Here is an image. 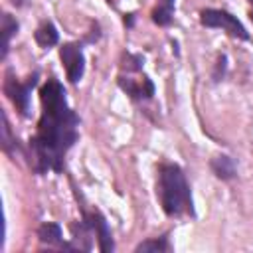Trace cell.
Segmentation results:
<instances>
[{"instance_id": "cell-1", "label": "cell", "mask_w": 253, "mask_h": 253, "mask_svg": "<svg viewBox=\"0 0 253 253\" xmlns=\"http://www.w3.org/2000/svg\"><path fill=\"white\" fill-rule=\"evenodd\" d=\"M42 115L36 134L30 138V164L36 174L63 172L67 150L77 142L79 117L69 107L63 85L49 77L40 87Z\"/></svg>"}, {"instance_id": "cell-2", "label": "cell", "mask_w": 253, "mask_h": 253, "mask_svg": "<svg viewBox=\"0 0 253 253\" xmlns=\"http://www.w3.org/2000/svg\"><path fill=\"white\" fill-rule=\"evenodd\" d=\"M156 198L168 217L196 215L194 198L184 170L174 162H162L156 176Z\"/></svg>"}, {"instance_id": "cell-3", "label": "cell", "mask_w": 253, "mask_h": 253, "mask_svg": "<svg viewBox=\"0 0 253 253\" xmlns=\"http://www.w3.org/2000/svg\"><path fill=\"white\" fill-rule=\"evenodd\" d=\"M200 24L204 28H219L225 34H229L231 38H239V40H249V32L247 28L229 12L225 10H217V8H206L200 12Z\"/></svg>"}, {"instance_id": "cell-4", "label": "cell", "mask_w": 253, "mask_h": 253, "mask_svg": "<svg viewBox=\"0 0 253 253\" xmlns=\"http://www.w3.org/2000/svg\"><path fill=\"white\" fill-rule=\"evenodd\" d=\"M36 83H38V71L34 75H30L26 83L18 81L10 71L4 77V93L12 101V105L16 107V111L22 117H28L30 115V93L36 87Z\"/></svg>"}, {"instance_id": "cell-5", "label": "cell", "mask_w": 253, "mask_h": 253, "mask_svg": "<svg viewBox=\"0 0 253 253\" xmlns=\"http://www.w3.org/2000/svg\"><path fill=\"white\" fill-rule=\"evenodd\" d=\"M59 57L61 63L65 67V75L69 79V83H79L83 73H85V55L79 43L67 42L59 47Z\"/></svg>"}, {"instance_id": "cell-6", "label": "cell", "mask_w": 253, "mask_h": 253, "mask_svg": "<svg viewBox=\"0 0 253 253\" xmlns=\"http://www.w3.org/2000/svg\"><path fill=\"white\" fill-rule=\"evenodd\" d=\"M83 221L93 229L95 237H97V243H99V251L107 253V251H113L115 249V241H113V233H111V227L105 219L103 213H99L97 210H85L83 208Z\"/></svg>"}, {"instance_id": "cell-7", "label": "cell", "mask_w": 253, "mask_h": 253, "mask_svg": "<svg viewBox=\"0 0 253 253\" xmlns=\"http://www.w3.org/2000/svg\"><path fill=\"white\" fill-rule=\"evenodd\" d=\"M119 87L132 99V101H142V99H150L154 95V83L150 81L148 75H142V81H136L132 77H125L119 75L117 77Z\"/></svg>"}, {"instance_id": "cell-8", "label": "cell", "mask_w": 253, "mask_h": 253, "mask_svg": "<svg viewBox=\"0 0 253 253\" xmlns=\"http://www.w3.org/2000/svg\"><path fill=\"white\" fill-rule=\"evenodd\" d=\"M71 245L73 249H83V251H89L93 249V239H95V233L93 229L81 219V221H73L71 223Z\"/></svg>"}, {"instance_id": "cell-9", "label": "cell", "mask_w": 253, "mask_h": 253, "mask_svg": "<svg viewBox=\"0 0 253 253\" xmlns=\"http://www.w3.org/2000/svg\"><path fill=\"white\" fill-rule=\"evenodd\" d=\"M210 168L215 174V178H219V180H231V178H235V172H237L233 158L227 156V154L213 156L211 162H210Z\"/></svg>"}, {"instance_id": "cell-10", "label": "cell", "mask_w": 253, "mask_h": 253, "mask_svg": "<svg viewBox=\"0 0 253 253\" xmlns=\"http://www.w3.org/2000/svg\"><path fill=\"white\" fill-rule=\"evenodd\" d=\"M34 40L40 47L47 49V47H53L59 42V32L51 22H42L34 32Z\"/></svg>"}, {"instance_id": "cell-11", "label": "cell", "mask_w": 253, "mask_h": 253, "mask_svg": "<svg viewBox=\"0 0 253 253\" xmlns=\"http://www.w3.org/2000/svg\"><path fill=\"white\" fill-rule=\"evenodd\" d=\"M0 34H2V53H0V57L6 59L8 49H10V40H12V36L18 34V22L8 12H4L2 18H0Z\"/></svg>"}, {"instance_id": "cell-12", "label": "cell", "mask_w": 253, "mask_h": 253, "mask_svg": "<svg viewBox=\"0 0 253 253\" xmlns=\"http://www.w3.org/2000/svg\"><path fill=\"white\" fill-rule=\"evenodd\" d=\"M38 239L45 245H63V233H61V225L53 223V221H43L38 227Z\"/></svg>"}, {"instance_id": "cell-13", "label": "cell", "mask_w": 253, "mask_h": 253, "mask_svg": "<svg viewBox=\"0 0 253 253\" xmlns=\"http://www.w3.org/2000/svg\"><path fill=\"white\" fill-rule=\"evenodd\" d=\"M174 6H176V0H158V4L150 12L152 22L156 26H162V28L170 26L172 18H174Z\"/></svg>"}, {"instance_id": "cell-14", "label": "cell", "mask_w": 253, "mask_h": 253, "mask_svg": "<svg viewBox=\"0 0 253 253\" xmlns=\"http://www.w3.org/2000/svg\"><path fill=\"white\" fill-rule=\"evenodd\" d=\"M136 253L140 251H152V253H164V251H170V243H168V235H160V237H150L146 241H140L136 247H134Z\"/></svg>"}, {"instance_id": "cell-15", "label": "cell", "mask_w": 253, "mask_h": 253, "mask_svg": "<svg viewBox=\"0 0 253 253\" xmlns=\"http://www.w3.org/2000/svg\"><path fill=\"white\" fill-rule=\"evenodd\" d=\"M18 148H20V146H18V140H16V138L12 136V132H10L8 117H6V113H2V150H4L6 154H14Z\"/></svg>"}, {"instance_id": "cell-16", "label": "cell", "mask_w": 253, "mask_h": 253, "mask_svg": "<svg viewBox=\"0 0 253 253\" xmlns=\"http://www.w3.org/2000/svg\"><path fill=\"white\" fill-rule=\"evenodd\" d=\"M126 63H123V67L126 71H140L142 69V63H144V57L138 55V53H126Z\"/></svg>"}, {"instance_id": "cell-17", "label": "cell", "mask_w": 253, "mask_h": 253, "mask_svg": "<svg viewBox=\"0 0 253 253\" xmlns=\"http://www.w3.org/2000/svg\"><path fill=\"white\" fill-rule=\"evenodd\" d=\"M219 71L223 75V71H225V55H219L217 57V73H213V79L215 81H219Z\"/></svg>"}, {"instance_id": "cell-18", "label": "cell", "mask_w": 253, "mask_h": 253, "mask_svg": "<svg viewBox=\"0 0 253 253\" xmlns=\"http://www.w3.org/2000/svg\"><path fill=\"white\" fill-rule=\"evenodd\" d=\"M132 24H134V14H132V12H130V14H125V26L132 28Z\"/></svg>"}, {"instance_id": "cell-19", "label": "cell", "mask_w": 253, "mask_h": 253, "mask_svg": "<svg viewBox=\"0 0 253 253\" xmlns=\"http://www.w3.org/2000/svg\"><path fill=\"white\" fill-rule=\"evenodd\" d=\"M105 2H107V4H109V6H113V8H115V6H117V4H119V0H105Z\"/></svg>"}, {"instance_id": "cell-20", "label": "cell", "mask_w": 253, "mask_h": 253, "mask_svg": "<svg viewBox=\"0 0 253 253\" xmlns=\"http://www.w3.org/2000/svg\"><path fill=\"white\" fill-rule=\"evenodd\" d=\"M251 20H253V10H251Z\"/></svg>"}]
</instances>
